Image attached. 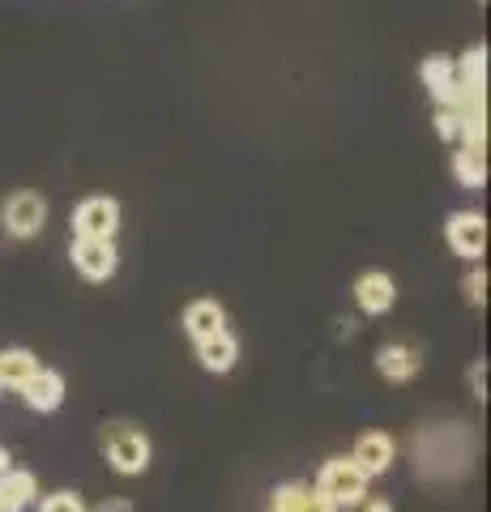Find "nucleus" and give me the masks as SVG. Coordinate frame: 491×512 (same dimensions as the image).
Listing matches in <instances>:
<instances>
[{
  "label": "nucleus",
  "mask_w": 491,
  "mask_h": 512,
  "mask_svg": "<svg viewBox=\"0 0 491 512\" xmlns=\"http://www.w3.org/2000/svg\"><path fill=\"white\" fill-rule=\"evenodd\" d=\"M103 457H107V466H112L120 478H137V474L150 470L154 448H150V436L141 427L116 423V427L103 431Z\"/></svg>",
  "instance_id": "f257e3e1"
},
{
  "label": "nucleus",
  "mask_w": 491,
  "mask_h": 512,
  "mask_svg": "<svg viewBox=\"0 0 491 512\" xmlns=\"http://www.w3.org/2000/svg\"><path fill=\"white\" fill-rule=\"evenodd\" d=\"M368 483L372 478L363 474L351 457H329L321 466V474H316V491L329 495L338 508H359L368 500Z\"/></svg>",
  "instance_id": "f03ea898"
},
{
  "label": "nucleus",
  "mask_w": 491,
  "mask_h": 512,
  "mask_svg": "<svg viewBox=\"0 0 491 512\" xmlns=\"http://www.w3.org/2000/svg\"><path fill=\"white\" fill-rule=\"evenodd\" d=\"M0 227H5V235H13V239H35L47 227V201L30 188L9 192L5 205H0Z\"/></svg>",
  "instance_id": "7ed1b4c3"
},
{
  "label": "nucleus",
  "mask_w": 491,
  "mask_h": 512,
  "mask_svg": "<svg viewBox=\"0 0 491 512\" xmlns=\"http://www.w3.org/2000/svg\"><path fill=\"white\" fill-rule=\"evenodd\" d=\"M116 231H120L116 197H86L73 210V239H116Z\"/></svg>",
  "instance_id": "20e7f679"
},
{
  "label": "nucleus",
  "mask_w": 491,
  "mask_h": 512,
  "mask_svg": "<svg viewBox=\"0 0 491 512\" xmlns=\"http://www.w3.org/2000/svg\"><path fill=\"white\" fill-rule=\"evenodd\" d=\"M73 269L86 282H107L120 269V252L116 239H73Z\"/></svg>",
  "instance_id": "39448f33"
},
{
  "label": "nucleus",
  "mask_w": 491,
  "mask_h": 512,
  "mask_svg": "<svg viewBox=\"0 0 491 512\" xmlns=\"http://www.w3.org/2000/svg\"><path fill=\"white\" fill-rule=\"evenodd\" d=\"M445 239H449V248L462 256V261L474 265L487 252V218L479 210H457L445 222Z\"/></svg>",
  "instance_id": "423d86ee"
},
{
  "label": "nucleus",
  "mask_w": 491,
  "mask_h": 512,
  "mask_svg": "<svg viewBox=\"0 0 491 512\" xmlns=\"http://www.w3.org/2000/svg\"><path fill=\"white\" fill-rule=\"evenodd\" d=\"M355 466L368 474V478H380L393 461H398V440L389 436V431H363L355 440V453H351Z\"/></svg>",
  "instance_id": "0eeeda50"
},
{
  "label": "nucleus",
  "mask_w": 491,
  "mask_h": 512,
  "mask_svg": "<svg viewBox=\"0 0 491 512\" xmlns=\"http://www.w3.org/2000/svg\"><path fill=\"white\" fill-rule=\"evenodd\" d=\"M269 512H342V508L312 483H282L269 495Z\"/></svg>",
  "instance_id": "6e6552de"
},
{
  "label": "nucleus",
  "mask_w": 491,
  "mask_h": 512,
  "mask_svg": "<svg viewBox=\"0 0 491 512\" xmlns=\"http://www.w3.org/2000/svg\"><path fill=\"white\" fill-rule=\"evenodd\" d=\"M355 303L363 316H385L393 303H398V282L380 269H368L359 282H355Z\"/></svg>",
  "instance_id": "1a4fd4ad"
},
{
  "label": "nucleus",
  "mask_w": 491,
  "mask_h": 512,
  "mask_svg": "<svg viewBox=\"0 0 491 512\" xmlns=\"http://www.w3.org/2000/svg\"><path fill=\"white\" fill-rule=\"evenodd\" d=\"M18 393L35 414H52V410H60V402H65V376L52 372V367H39Z\"/></svg>",
  "instance_id": "9d476101"
},
{
  "label": "nucleus",
  "mask_w": 491,
  "mask_h": 512,
  "mask_svg": "<svg viewBox=\"0 0 491 512\" xmlns=\"http://www.w3.org/2000/svg\"><path fill=\"white\" fill-rule=\"evenodd\" d=\"M419 367H423V359H419V350L410 346V342H389V346L376 350V372L385 376V380H393V384L415 380Z\"/></svg>",
  "instance_id": "9b49d317"
},
{
  "label": "nucleus",
  "mask_w": 491,
  "mask_h": 512,
  "mask_svg": "<svg viewBox=\"0 0 491 512\" xmlns=\"http://www.w3.org/2000/svg\"><path fill=\"white\" fill-rule=\"evenodd\" d=\"M419 73H423V86L436 99V107H457V94H462V86H457V69H453L449 56H427Z\"/></svg>",
  "instance_id": "f8f14e48"
},
{
  "label": "nucleus",
  "mask_w": 491,
  "mask_h": 512,
  "mask_svg": "<svg viewBox=\"0 0 491 512\" xmlns=\"http://www.w3.org/2000/svg\"><path fill=\"white\" fill-rule=\"evenodd\" d=\"M227 329V308L218 299H193L184 308V333L193 342H205V338H214V333H223Z\"/></svg>",
  "instance_id": "ddd939ff"
},
{
  "label": "nucleus",
  "mask_w": 491,
  "mask_h": 512,
  "mask_svg": "<svg viewBox=\"0 0 491 512\" xmlns=\"http://www.w3.org/2000/svg\"><path fill=\"white\" fill-rule=\"evenodd\" d=\"M193 346H197V363L205 367V372H214V376L231 372L235 359H240V342H235L231 329L214 333V338H205V342H193Z\"/></svg>",
  "instance_id": "4468645a"
},
{
  "label": "nucleus",
  "mask_w": 491,
  "mask_h": 512,
  "mask_svg": "<svg viewBox=\"0 0 491 512\" xmlns=\"http://www.w3.org/2000/svg\"><path fill=\"white\" fill-rule=\"evenodd\" d=\"M39 500V483H35V474H26V470H9V474H0V512H22Z\"/></svg>",
  "instance_id": "2eb2a0df"
},
{
  "label": "nucleus",
  "mask_w": 491,
  "mask_h": 512,
  "mask_svg": "<svg viewBox=\"0 0 491 512\" xmlns=\"http://www.w3.org/2000/svg\"><path fill=\"white\" fill-rule=\"evenodd\" d=\"M39 355L35 350H26V346H9V350H0V384L5 389H22V384L39 372Z\"/></svg>",
  "instance_id": "dca6fc26"
},
{
  "label": "nucleus",
  "mask_w": 491,
  "mask_h": 512,
  "mask_svg": "<svg viewBox=\"0 0 491 512\" xmlns=\"http://www.w3.org/2000/svg\"><path fill=\"white\" fill-rule=\"evenodd\" d=\"M453 175H457V184L462 188H470V192H479L483 184H487V158H483V150H457L453 154Z\"/></svg>",
  "instance_id": "f3484780"
},
{
  "label": "nucleus",
  "mask_w": 491,
  "mask_h": 512,
  "mask_svg": "<svg viewBox=\"0 0 491 512\" xmlns=\"http://www.w3.org/2000/svg\"><path fill=\"white\" fill-rule=\"evenodd\" d=\"M453 69H457V86L487 94V47H470L462 60H453Z\"/></svg>",
  "instance_id": "a211bd4d"
},
{
  "label": "nucleus",
  "mask_w": 491,
  "mask_h": 512,
  "mask_svg": "<svg viewBox=\"0 0 491 512\" xmlns=\"http://www.w3.org/2000/svg\"><path fill=\"white\" fill-rule=\"evenodd\" d=\"M39 512H86V504L77 491H52L39 500Z\"/></svg>",
  "instance_id": "6ab92c4d"
},
{
  "label": "nucleus",
  "mask_w": 491,
  "mask_h": 512,
  "mask_svg": "<svg viewBox=\"0 0 491 512\" xmlns=\"http://www.w3.org/2000/svg\"><path fill=\"white\" fill-rule=\"evenodd\" d=\"M436 137L440 141H457V137H462V111L436 107Z\"/></svg>",
  "instance_id": "aec40b11"
},
{
  "label": "nucleus",
  "mask_w": 491,
  "mask_h": 512,
  "mask_svg": "<svg viewBox=\"0 0 491 512\" xmlns=\"http://www.w3.org/2000/svg\"><path fill=\"white\" fill-rule=\"evenodd\" d=\"M462 286H466V299L474 303V308H483L487 303V269H470V278Z\"/></svg>",
  "instance_id": "412c9836"
},
{
  "label": "nucleus",
  "mask_w": 491,
  "mask_h": 512,
  "mask_svg": "<svg viewBox=\"0 0 491 512\" xmlns=\"http://www.w3.org/2000/svg\"><path fill=\"white\" fill-rule=\"evenodd\" d=\"M470 389H474V397H487V367L483 363L470 367Z\"/></svg>",
  "instance_id": "4be33fe9"
},
{
  "label": "nucleus",
  "mask_w": 491,
  "mask_h": 512,
  "mask_svg": "<svg viewBox=\"0 0 491 512\" xmlns=\"http://www.w3.org/2000/svg\"><path fill=\"white\" fill-rule=\"evenodd\" d=\"M359 508H363V512H393V504L385 500V495H368V500H363Z\"/></svg>",
  "instance_id": "5701e85b"
},
{
  "label": "nucleus",
  "mask_w": 491,
  "mask_h": 512,
  "mask_svg": "<svg viewBox=\"0 0 491 512\" xmlns=\"http://www.w3.org/2000/svg\"><path fill=\"white\" fill-rule=\"evenodd\" d=\"M99 512H133V504H129V500H107Z\"/></svg>",
  "instance_id": "b1692460"
},
{
  "label": "nucleus",
  "mask_w": 491,
  "mask_h": 512,
  "mask_svg": "<svg viewBox=\"0 0 491 512\" xmlns=\"http://www.w3.org/2000/svg\"><path fill=\"white\" fill-rule=\"evenodd\" d=\"M9 470H13V457L5 453V448H0V474H9Z\"/></svg>",
  "instance_id": "393cba45"
},
{
  "label": "nucleus",
  "mask_w": 491,
  "mask_h": 512,
  "mask_svg": "<svg viewBox=\"0 0 491 512\" xmlns=\"http://www.w3.org/2000/svg\"><path fill=\"white\" fill-rule=\"evenodd\" d=\"M86 512H90V508H86ZM94 512H99V508H94Z\"/></svg>",
  "instance_id": "a878e982"
},
{
  "label": "nucleus",
  "mask_w": 491,
  "mask_h": 512,
  "mask_svg": "<svg viewBox=\"0 0 491 512\" xmlns=\"http://www.w3.org/2000/svg\"><path fill=\"white\" fill-rule=\"evenodd\" d=\"M0 389H5V384H0Z\"/></svg>",
  "instance_id": "bb28decb"
}]
</instances>
